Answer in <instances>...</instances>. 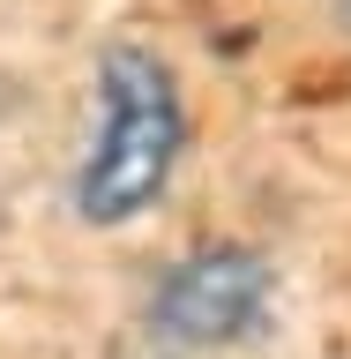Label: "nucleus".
<instances>
[{"label": "nucleus", "mask_w": 351, "mask_h": 359, "mask_svg": "<svg viewBox=\"0 0 351 359\" xmlns=\"http://www.w3.org/2000/svg\"><path fill=\"white\" fill-rule=\"evenodd\" d=\"M187 157V90L179 67L142 38H112L90 75V142L75 157L67 202L97 232L142 224Z\"/></svg>", "instance_id": "1"}, {"label": "nucleus", "mask_w": 351, "mask_h": 359, "mask_svg": "<svg viewBox=\"0 0 351 359\" xmlns=\"http://www.w3.org/2000/svg\"><path fill=\"white\" fill-rule=\"evenodd\" d=\"M269 307V255L254 240L187 247L150 292V337L165 352H224Z\"/></svg>", "instance_id": "2"}]
</instances>
